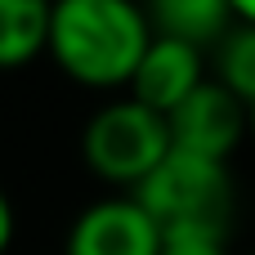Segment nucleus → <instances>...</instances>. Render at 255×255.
<instances>
[{
  "instance_id": "obj_1",
  "label": "nucleus",
  "mask_w": 255,
  "mask_h": 255,
  "mask_svg": "<svg viewBox=\"0 0 255 255\" xmlns=\"http://www.w3.org/2000/svg\"><path fill=\"white\" fill-rule=\"evenodd\" d=\"M152 22L130 0H58L49 4V58L85 90H130Z\"/></svg>"
},
{
  "instance_id": "obj_2",
  "label": "nucleus",
  "mask_w": 255,
  "mask_h": 255,
  "mask_svg": "<svg viewBox=\"0 0 255 255\" xmlns=\"http://www.w3.org/2000/svg\"><path fill=\"white\" fill-rule=\"evenodd\" d=\"M166 157H170L166 117L130 94H117L103 108H94L81 130V161L112 193H134Z\"/></svg>"
},
{
  "instance_id": "obj_3",
  "label": "nucleus",
  "mask_w": 255,
  "mask_h": 255,
  "mask_svg": "<svg viewBox=\"0 0 255 255\" xmlns=\"http://www.w3.org/2000/svg\"><path fill=\"white\" fill-rule=\"evenodd\" d=\"M130 197L161 224V233H175V229L229 233L238 188H233V170L224 161H206V157L170 148V157Z\"/></svg>"
},
{
  "instance_id": "obj_4",
  "label": "nucleus",
  "mask_w": 255,
  "mask_h": 255,
  "mask_svg": "<svg viewBox=\"0 0 255 255\" xmlns=\"http://www.w3.org/2000/svg\"><path fill=\"white\" fill-rule=\"evenodd\" d=\"M170 148L175 152H193L206 161H233V152L251 139V108L229 94L220 81H206L193 99H184L170 117Z\"/></svg>"
},
{
  "instance_id": "obj_5",
  "label": "nucleus",
  "mask_w": 255,
  "mask_h": 255,
  "mask_svg": "<svg viewBox=\"0 0 255 255\" xmlns=\"http://www.w3.org/2000/svg\"><path fill=\"white\" fill-rule=\"evenodd\" d=\"M63 255H161V224L130 193H108L67 224Z\"/></svg>"
},
{
  "instance_id": "obj_6",
  "label": "nucleus",
  "mask_w": 255,
  "mask_h": 255,
  "mask_svg": "<svg viewBox=\"0 0 255 255\" xmlns=\"http://www.w3.org/2000/svg\"><path fill=\"white\" fill-rule=\"evenodd\" d=\"M211 58L193 45H179L170 36H152V45L143 49L139 67H134V81H130V99H139L143 108L170 117L184 99H193L206 81H211Z\"/></svg>"
},
{
  "instance_id": "obj_7",
  "label": "nucleus",
  "mask_w": 255,
  "mask_h": 255,
  "mask_svg": "<svg viewBox=\"0 0 255 255\" xmlns=\"http://www.w3.org/2000/svg\"><path fill=\"white\" fill-rule=\"evenodd\" d=\"M152 36H170L179 45L202 49L206 58L233 27V0H152L143 4Z\"/></svg>"
},
{
  "instance_id": "obj_8",
  "label": "nucleus",
  "mask_w": 255,
  "mask_h": 255,
  "mask_svg": "<svg viewBox=\"0 0 255 255\" xmlns=\"http://www.w3.org/2000/svg\"><path fill=\"white\" fill-rule=\"evenodd\" d=\"M49 49L45 0H0V72H18Z\"/></svg>"
},
{
  "instance_id": "obj_9",
  "label": "nucleus",
  "mask_w": 255,
  "mask_h": 255,
  "mask_svg": "<svg viewBox=\"0 0 255 255\" xmlns=\"http://www.w3.org/2000/svg\"><path fill=\"white\" fill-rule=\"evenodd\" d=\"M211 81H220L229 94H238L247 108L255 103V27L233 13L229 36L211 54Z\"/></svg>"
},
{
  "instance_id": "obj_10",
  "label": "nucleus",
  "mask_w": 255,
  "mask_h": 255,
  "mask_svg": "<svg viewBox=\"0 0 255 255\" xmlns=\"http://www.w3.org/2000/svg\"><path fill=\"white\" fill-rule=\"evenodd\" d=\"M161 255H229V233L175 229V233H161Z\"/></svg>"
},
{
  "instance_id": "obj_11",
  "label": "nucleus",
  "mask_w": 255,
  "mask_h": 255,
  "mask_svg": "<svg viewBox=\"0 0 255 255\" xmlns=\"http://www.w3.org/2000/svg\"><path fill=\"white\" fill-rule=\"evenodd\" d=\"M13 238H18V211H13L9 193L0 188V255H9V247H13Z\"/></svg>"
},
{
  "instance_id": "obj_12",
  "label": "nucleus",
  "mask_w": 255,
  "mask_h": 255,
  "mask_svg": "<svg viewBox=\"0 0 255 255\" xmlns=\"http://www.w3.org/2000/svg\"><path fill=\"white\" fill-rule=\"evenodd\" d=\"M233 13H238L242 22H251V27H255V0H233Z\"/></svg>"
},
{
  "instance_id": "obj_13",
  "label": "nucleus",
  "mask_w": 255,
  "mask_h": 255,
  "mask_svg": "<svg viewBox=\"0 0 255 255\" xmlns=\"http://www.w3.org/2000/svg\"><path fill=\"white\" fill-rule=\"evenodd\" d=\"M251 143H255V103H251Z\"/></svg>"
},
{
  "instance_id": "obj_14",
  "label": "nucleus",
  "mask_w": 255,
  "mask_h": 255,
  "mask_svg": "<svg viewBox=\"0 0 255 255\" xmlns=\"http://www.w3.org/2000/svg\"><path fill=\"white\" fill-rule=\"evenodd\" d=\"M251 255H255V251H251Z\"/></svg>"
}]
</instances>
